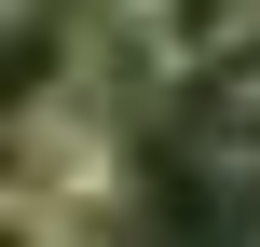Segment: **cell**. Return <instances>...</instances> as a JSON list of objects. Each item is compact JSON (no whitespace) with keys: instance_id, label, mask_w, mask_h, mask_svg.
Returning <instances> with one entry per match:
<instances>
[{"instance_id":"1","label":"cell","mask_w":260,"mask_h":247,"mask_svg":"<svg viewBox=\"0 0 260 247\" xmlns=\"http://www.w3.org/2000/svg\"><path fill=\"white\" fill-rule=\"evenodd\" d=\"M82 41H96L82 0H0V138H27L41 110L82 96Z\"/></svg>"},{"instance_id":"2","label":"cell","mask_w":260,"mask_h":247,"mask_svg":"<svg viewBox=\"0 0 260 247\" xmlns=\"http://www.w3.org/2000/svg\"><path fill=\"white\" fill-rule=\"evenodd\" d=\"M14 179H27L41 206H69V220H96V206L123 193V124H110L96 96H69V110H41V124L14 138Z\"/></svg>"},{"instance_id":"3","label":"cell","mask_w":260,"mask_h":247,"mask_svg":"<svg viewBox=\"0 0 260 247\" xmlns=\"http://www.w3.org/2000/svg\"><path fill=\"white\" fill-rule=\"evenodd\" d=\"M137 28H151V55L192 83V69H219V55H247L260 41V0H123Z\"/></svg>"},{"instance_id":"4","label":"cell","mask_w":260,"mask_h":247,"mask_svg":"<svg viewBox=\"0 0 260 247\" xmlns=\"http://www.w3.org/2000/svg\"><path fill=\"white\" fill-rule=\"evenodd\" d=\"M0 247H82V220H69V206H41L27 179H0Z\"/></svg>"},{"instance_id":"5","label":"cell","mask_w":260,"mask_h":247,"mask_svg":"<svg viewBox=\"0 0 260 247\" xmlns=\"http://www.w3.org/2000/svg\"><path fill=\"white\" fill-rule=\"evenodd\" d=\"M206 151H219L233 179H260V69L233 83V96H219V124H206Z\"/></svg>"}]
</instances>
